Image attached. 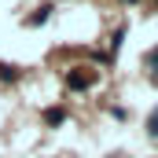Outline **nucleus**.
Instances as JSON below:
<instances>
[{"label": "nucleus", "mask_w": 158, "mask_h": 158, "mask_svg": "<svg viewBox=\"0 0 158 158\" xmlns=\"http://www.w3.org/2000/svg\"><path fill=\"white\" fill-rule=\"evenodd\" d=\"M88 74H70V85H74V88H88Z\"/></svg>", "instance_id": "obj_1"}, {"label": "nucleus", "mask_w": 158, "mask_h": 158, "mask_svg": "<svg viewBox=\"0 0 158 158\" xmlns=\"http://www.w3.org/2000/svg\"><path fill=\"white\" fill-rule=\"evenodd\" d=\"M151 66H155V77H158V52H151Z\"/></svg>", "instance_id": "obj_2"}, {"label": "nucleus", "mask_w": 158, "mask_h": 158, "mask_svg": "<svg viewBox=\"0 0 158 158\" xmlns=\"http://www.w3.org/2000/svg\"><path fill=\"white\" fill-rule=\"evenodd\" d=\"M151 132H155V136H158V114H155V118H151Z\"/></svg>", "instance_id": "obj_3"}]
</instances>
